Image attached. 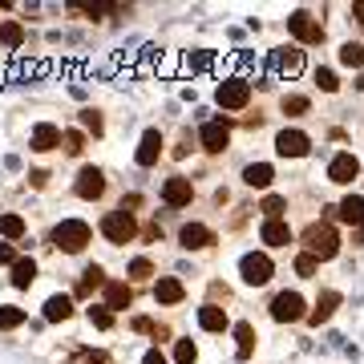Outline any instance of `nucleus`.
<instances>
[{
    "label": "nucleus",
    "instance_id": "f257e3e1",
    "mask_svg": "<svg viewBox=\"0 0 364 364\" xmlns=\"http://www.w3.org/2000/svg\"><path fill=\"white\" fill-rule=\"evenodd\" d=\"M304 247H308V255H316V259H332L340 251V239L328 223H312V227L304 231Z\"/></svg>",
    "mask_w": 364,
    "mask_h": 364
},
{
    "label": "nucleus",
    "instance_id": "f03ea898",
    "mask_svg": "<svg viewBox=\"0 0 364 364\" xmlns=\"http://www.w3.org/2000/svg\"><path fill=\"white\" fill-rule=\"evenodd\" d=\"M53 243H57L61 251H81L85 243H90V227H85L81 219H65L57 231H53Z\"/></svg>",
    "mask_w": 364,
    "mask_h": 364
},
{
    "label": "nucleus",
    "instance_id": "7ed1b4c3",
    "mask_svg": "<svg viewBox=\"0 0 364 364\" xmlns=\"http://www.w3.org/2000/svg\"><path fill=\"white\" fill-rule=\"evenodd\" d=\"M134 231H138V227H134L130 210H109V215L102 219V235L109 239V243H130Z\"/></svg>",
    "mask_w": 364,
    "mask_h": 364
},
{
    "label": "nucleus",
    "instance_id": "20e7f679",
    "mask_svg": "<svg viewBox=\"0 0 364 364\" xmlns=\"http://www.w3.org/2000/svg\"><path fill=\"white\" fill-rule=\"evenodd\" d=\"M215 97H219L223 109H243V105H247V97H251V85L243 77H231V81H223V85H219V93H215Z\"/></svg>",
    "mask_w": 364,
    "mask_h": 364
},
{
    "label": "nucleus",
    "instance_id": "39448f33",
    "mask_svg": "<svg viewBox=\"0 0 364 364\" xmlns=\"http://www.w3.org/2000/svg\"><path fill=\"white\" fill-rule=\"evenodd\" d=\"M287 33L296 41H304V45H320V37H324V28L316 25L308 13H291L287 16Z\"/></svg>",
    "mask_w": 364,
    "mask_h": 364
},
{
    "label": "nucleus",
    "instance_id": "423d86ee",
    "mask_svg": "<svg viewBox=\"0 0 364 364\" xmlns=\"http://www.w3.org/2000/svg\"><path fill=\"white\" fill-rule=\"evenodd\" d=\"M239 272H243V279H247V284L259 287V284H267V279H272V259L251 251V255H243V259H239Z\"/></svg>",
    "mask_w": 364,
    "mask_h": 364
},
{
    "label": "nucleus",
    "instance_id": "0eeeda50",
    "mask_svg": "<svg viewBox=\"0 0 364 364\" xmlns=\"http://www.w3.org/2000/svg\"><path fill=\"white\" fill-rule=\"evenodd\" d=\"M272 316L279 320V324H291V320H304V299L296 296V291H284V296H275V304H272Z\"/></svg>",
    "mask_w": 364,
    "mask_h": 364
},
{
    "label": "nucleus",
    "instance_id": "6e6552de",
    "mask_svg": "<svg viewBox=\"0 0 364 364\" xmlns=\"http://www.w3.org/2000/svg\"><path fill=\"white\" fill-rule=\"evenodd\" d=\"M308 134H299V130H284L279 134V138H275V150H279V154L284 158H304L308 154Z\"/></svg>",
    "mask_w": 364,
    "mask_h": 364
},
{
    "label": "nucleus",
    "instance_id": "1a4fd4ad",
    "mask_svg": "<svg viewBox=\"0 0 364 364\" xmlns=\"http://www.w3.org/2000/svg\"><path fill=\"white\" fill-rule=\"evenodd\" d=\"M162 198H166V207H186L195 198V186H191V178H166Z\"/></svg>",
    "mask_w": 364,
    "mask_h": 364
},
{
    "label": "nucleus",
    "instance_id": "9d476101",
    "mask_svg": "<svg viewBox=\"0 0 364 364\" xmlns=\"http://www.w3.org/2000/svg\"><path fill=\"white\" fill-rule=\"evenodd\" d=\"M356 174H360V162H356L352 154H336V158H332V166H328V178L340 182V186H348Z\"/></svg>",
    "mask_w": 364,
    "mask_h": 364
},
{
    "label": "nucleus",
    "instance_id": "9b49d317",
    "mask_svg": "<svg viewBox=\"0 0 364 364\" xmlns=\"http://www.w3.org/2000/svg\"><path fill=\"white\" fill-rule=\"evenodd\" d=\"M227 142H231V130H227V122H207V126H203V146H207L210 154L227 150Z\"/></svg>",
    "mask_w": 364,
    "mask_h": 364
},
{
    "label": "nucleus",
    "instance_id": "f8f14e48",
    "mask_svg": "<svg viewBox=\"0 0 364 364\" xmlns=\"http://www.w3.org/2000/svg\"><path fill=\"white\" fill-rule=\"evenodd\" d=\"M102 191H105L102 170H97V166H85V170L77 174V195H81V198H97Z\"/></svg>",
    "mask_w": 364,
    "mask_h": 364
},
{
    "label": "nucleus",
    "instance_id": "ddd939ff",
    "mask_svg": "<svg viewBox=\"0 0 364 364\" xmlns=\"http://www.w3.org/2000/svg\"><path fill=\"white\" fill-rule=\"evenodd\" d=\"M259 239L267 243V247H287V243H291V227L279 223V219H267L263 223V231H259Z\"/></svg>",
    "mask_w": 364,
    "mask_h": 364
},
{
    "label": "nucleus",
    "instance_id": "4468645a",
    "mask_svg": "<svg viewBox=\"0 0 364 364\" xmlns=\"http://www.w3.org/2000/svg\"><path fill=\"white\" fill-rule=\"evenodd\" d=\"M158 154H162V134H158V130H146V134H142V146H138V166H154Z\"/></svg>",
    "mask_w": 364,
    "mask_h": 364
},
{
    "label": "nucleus",
    "instance_id": "2eb2a0df",
    "mask_svg": "<svg viewBox=\"0 0 364 364\" xmlns=\"http://www.w3.org/2000/svg\"><path fill=\"white\" fill-rule=\"evenodd\" d=\"M272 65L279 69V73H287V77H296L299 69H304V53L299 49H275Z\"/></svg>",
    "mask_w": 364,
    "mask_h": 364
},
{
    "label": "nucleus",
    "instance_id": "dca6fc26",
    "mask_svg": "<svg viewBox=\"0 0 364 364\" xmlns=\"http://www.w3.org/2000/svg\"><path fill=\"white\" fill-rule=\"evenodd\" d=\"M178 239H182V247H186V251H198V247H207V243L215 239V235H210L207 227H203V223H186Z\"/></svg>",
    "mask_w": 364,
    "mask_h": 364
},
{
    "label": "nucleus",
    "instance_id": "f3484780",
    "mask_svg": "<svg viewBox=\"0 0 364 364\" xmlns=\"http://www.w3.org/2000/svg\"><path fill=\"white\" fill-rule=\"evenodd\" d=\"M336 304H340V291H324V296L316 299V308L308 312V324H324L328 316L336 312Z\"/></svg>",
    "mask_w": 364,
    "mask_h": 364
},
{
    "label": "nucleus",
    "instance_id": "a211bd4d",
    "mask_svg": "<svg viewBox=\"0 0 364 364\" xmlns=\"http://www.w3.org/2000/svg\"><path fill=\"white\" fill-rule=\"evenodd\" d=\"M57 146H61V130H57V126H49V122H45V126H37V130H33V150H41V154H45V150H57Z\"/></svg>",
    "mask_w": 364,
    "mask_h": 364
},
{
    "label": "nucleus",
    "instance_id": "6ab92c4d",
    "mask_svg": "<svg viewBox=\"0 0 364 364\" xmlns=\"http://www.w3.org/2000/svg\"><path fill=\"white\" fill-rule=\"evenodd\" d=\"M336 215H340L344 223H352V227H360V223H364V198H360V195H348V198L336 207Z\"/></svg>",
    "mask_w": 364,
    "mask_h": 364
},
{
    "label": "nucleus",
    "instance_id": "aec40b11",
    "mask_svg": "<svg viewBox=\"0 0 364 364\" xmlns=\"http://www.w3.org/2000/svg\"><path fill=\"white\" fill-rule=\"evenodd\" d=\"M134 291L126 284H105V308H114V312H122V308H130Z\"/></svg>",
    "mask_w": 364,
    "mask_h": 364
},
{
    "label": "nucleus",
    "instance_id": "412c9836",
    "mask_svg": "<svg viewBox=\"0 0 364 364\" xmlns=\"http://www.w3.org/2000/svg\"><path fill=\"white\" fill-rule=\"evenodd\" d=\"M198 324L207 328V332H223L227 328V312L215 308V304H207V308H198Z\"/></svg>",
    "mask_w": 364,
    "mask_h": 364
},
{
    "label": "nucleus",
    "instance_id": "4be33fe9",
    "mask_svg": "<svg viewBox=\"0 0 364 364\" xmlns=\"http://www.w3.org/2000/svg\"><path fill=\"white\" fill-rule=\"evenodd\" d=\"M182 296H186V291H182L178 279H158V284H154V299H158V304H178Z\"/></svg>",
    "mask_w": 364,
    "mask_h": 364
},
{
    "label": "nucleus",
    "instance_id": "5701e85b",
    "mask_svg": "<svg viewBox=\"0 0 364 364\" xmlns=\"http://www.w3.org/2000/svg\"><path fill=\"white\" fill-rule=\"evenodd\" d=\"M73 312V299L69 296H49L45 299V320H69Z\"/></svg>",
    "mask_w": 364,
    "mask_h": 364
},
{
    "label": "nucleus",
    "instance_id": "b1692460",
    "mask_svg": "<svg viewBox=\"0 0 364 364\" xmlns=\"http://www.w3.org/2000/svg\"><path fill=\"white\" fill-rule=\"evenodd\" d=\"M243 182H247V186H272V166H267V162H251L247 170H243Z\"/></svg>",
    "mask_w": 364,
    "mask_h": 364
},
{
    "label": "nucleus",
    "instance_id": "393cba45",
    "mask_svg": "<svg viewBox=\"0 0 364 364\" xmlns=\"http://www.w3.org/2000/svg\"><path fill=\"white\" fill-rule=\"evenodd\" d=\"M33 279H37V263H33V259H16L13 263V284L16 287H28Z\"/></svg>",
    "mask_w": 364,
    "mask_h": 364
},
{
    "label": "nucleus",
    "instance_id": "a878e982",
    "mask_svg": "<svg viewBox=\"0 0 364 364\" xmlns=\"http://www.w3.org/2000/svg\"><path fill=\"white\" fill-rule=\"evenodd\" d=\"M235 340H239V360H247L251 348H255V328H251V324H239V328H235Z\"/></svg>",
    "mask_w": 364,
    "mask_h": 364
},
{
    "label": "nucleus",
    "instance_id": "bb28decb",
    "mask_svg": "<svg viewBox=\"0 0 364 364\" xmlns=\"http://www.w3.org/2000/svg\"><path fill=\"white\" fill-rule=\"evenodd\" d=\"M21 41H25V28L16 25V21H9V25H0V45H4V49H16Z\"/></svg>",
    "mask_w": 364,
    "mask_h": 364
},
{
    "label": "nucleus",
    "instance_id": "cd10ccee",
    "mask_svg": "<svg viewBox=\"0 0 364 364\" xmlns=\"http://www.w3.org/2000/svg\"><path fill=\"white\" fill-rule=\"evenodd\" d=\"M0 235L21 239V235H25V219H21V215H0Z\"/></svg>",
    "mask_w": 364,
    "mask_h": 364
},
{
    "label": "nucleus",
    "instance_id": "c85d7f7f",
    "mask_svg": "<svg viewBox=\"0 0 364 364\" xmlns=\"http://www.w3.org/2000/svg\"><path fill=\"white\" fill-rule=\"evenodd\" d=\"M16 324H25V312L13 308V304H4V308H0V332H9V328H16Z\"/></svg>",
    "mask_w": 364,
    "mask_h": 364
},
{
    "label": "nucleus",
    "instance_id": "c756f323",
    "mask_svg": "<svg viewBox=\"0 0 364 364\" xmlns=\"http://www.w3.org/2000/svg\"><path fill=\"white\" fill-rule=\"evenodd\" d=\"M340 61L348 69H364V45H344L340 49Z\"/></svg>",
    "mask_w": 364,
    "mask_h": 364
},
{
    "label": "nucleus",
    "instance_id": "7c9ffc66",
    "mask_svg": "<svg viewBox=\"0 0 364 364\" xmlns=\"http://www.w3.org/2000/svg\"><path fill=\"white\" fill-rule=\"evenodd\" d=\"M195 344H191V340H178V344H174V360L178 364H195Z\"/></svg>",
    "mask_w": 364,
    "mask_h": 364
},
{
    "label": "nucleus",
    "instance_id": "2f4dec72",
    "mask_svg": "<svg viewBox=\"0 0 364 364\" xmlns=\"http://www.w3.org/2000/svg\"><path fill=\"white\" fill-rule=\"evenodd\" d=\"M90 324L93 328H114V316H109V308H90Z\"/></svg>",
    "mask_w": 364,
    "mask_h": 364
},
{
    "label": "nucleus",
    "instance_id": "473e14b6",
    "mask_svg": "<svg viewBox=\"0 0 364 364\" xmlns=\"http://www.w3.org/2000/svg\"><path fill=\"white\" fill-rule=\"evenodd\" d=\"M97 284H102V267H90V272L81 275V287H77V291H81V296H90Z\"/></svg>",
    "mask_w": 364,
    "mask_h": 364
},
{
    "label": "nucleus",
    "instance_id": "72a5a7b5",
    "mask_svg": "<svg viewBox=\"0 0 364 364\" xmlns=\"http://www.w3.org/2000/svg\"><path fill=\"white\" fill-rule=\"evenodd\" d=\"M316 267H320V259H316V255H299V259H296V272L304 275V279H312Z\"/></svg>",
    "mask_w": 364,
    "mask_h": 364
},
{
    "label": "nucleus",
    "instance_id": "f704fd0d",
    "mask_svg": "<svg viewBox=\"0 0 364 364\" xmlns=\"http://www.w3.org/2000/svg\"><path fill=\"white\" fill-rule=\"evenodd\" d=\"M284 114H291V117L308 114V97H284Z\"/></svg>",
    "mask_w": 364,
    "mask_h": 364
},
{
    "label": "nucleus",
    "instance_id": "c9c22d12",
    "mask_svg": "<svg viewBox=\"0 0 364 364\" xmlns=\"http://www.w3.org/2000/svg\"><path fill=\"white\" fill-rule=\"evenodd\" d=\"M61 142H65V150H69V154H81V146H85V138H81L77 130H69L65 138H61Z\"/></svg>",
    "mask_w": 364,
    "mask_h": 364
},
{
    "label": "nucleus",
    "instance_id": "e433bc0d",
    "mask_svg": "<svg viewBox=\"0 0 364 364\" xmlns=\"http://www.w3.org/2000/svg\"><path fill=\"white\" fill-rule=\"evenodd\" d=\"M81 122H85V130L102 134V117H97V109H81Z\"/></svg>",
    "mask_w": 364,
    "mask_h": 364
},
{
    "label": "nucleus",
    "instance_id": "4c0bfd02",
    "mask_svg": "<svg viewBox=\"0 0 364 364\" xmlns=\"http://www.w3.org/2000/svg\"><path fill=\"white\" fill-rule=\"evenodd\" d=\"M284 207H287V203H284V198H279V195L263 198V210H267V215H272V219H275V215H284Z\"/></svg>",
    "mask_w": 364,
    "mask_h": 364
},
{
    "label": "nucleus",
    "instance_id": "58836bf2",
    "mask_svg": "<svg viewBox=\"0 0 364 364\" xmlns=\"http://www.w3.org/2000/svg\"><path fill=\"white\" fill-rule=\"evenodd\" d=\"M150 272H154V267H150V259H134V263H130V275H134V279H146Z\"/></svg>",
    "mask_w": 364,
    "mask_h": 364
},
{
    "label": "nucleus",
    "instance_id": "ea45409f",
    "mask_svg": "<svg viewBox=\"0 0 364 364\" xmlns=\"http://www.w3.org/2000/svg\"><path fill=\"white\" fill-rule=\"evenodd\" d=\"M316 81H320V90H336V73H332V69H320V73H316Z\"/></svg>",
    "mask_w": 364,
    "mask_h": 364
},
{
    "label": "nucleus",
    "instance_id": "a19ab883",
    "mask_svg": "<svg viewBox=\"0 0 364 364\" xmlns=\"http://www.w3.org/2000/svg\"><path fill=\"white\" fill-rule=\"evenodd\" d=\"M210 65V53H191L186 57V69H207Z\"/></svg>",
    "mask_w": 364,
    "mask_h": 364
},
{
    "label": "nucleus",
    "instance_id": "79ce46f5",
    "mask_svg": "<svg viewBox=\"0 0 364 364\" xmlns=\"http://www.w3.org/2000/svg\"><path fill=\"white\" fill-rule=\"evenodd\" d=\"M142 364H166V356H162V352H158V348H150V352H146V356H142Z\"/></svg>",
    "mask_w": 364,
    "mask_h": 364
},
{
    "label": "nucleus",
    "instance_id": "37998d69",
    "mask_svg": "<svg viewBox=\"0 0 364 364\" xmlns=\"http://www.w3.org/2000/svg\"><path fill=\"white\" fill-rule=\"evenodd\" d=\"M0 263H13V247L9 243H0Z\"/></svg>",
    "mask_w": 364,
    "mask_h": 364
},
{
    "label": "nucleus",
    "instance_id": "c03bdc74",
    "mask_svg": "<svg viewBox=\"0 0 364 364\" xmlns=\"http://www.w3.org/2000/svg\"><path fill=\"white\" fill-rule=\"evenodd\" d=\"M85 364H105V356H90V360H85Z\"/></svg>",
    "mask_w": 364,
    "mask_h": 364
}]
</instances>
